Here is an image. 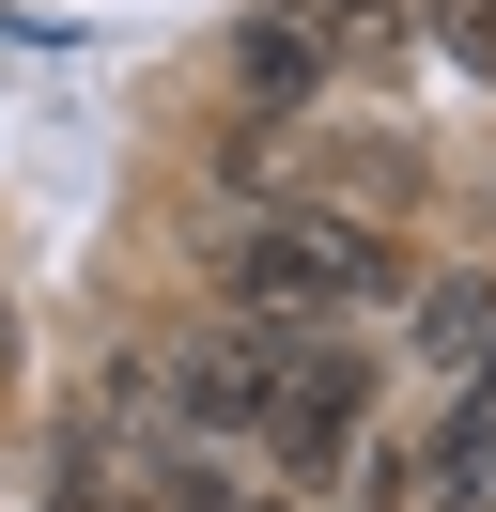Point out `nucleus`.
Returning a JSON list of instances; mask_svg holds the SVG:
<instances>
[{"label":"nucleus","mask_w":496,"mask_h":512,"mask_svg":"<svg viewBox=\"0 0 496 512\" xmlns=\"http://www.w3.org/2000/svg\"><path fill=\"white\" fill-rule=\"evenodd\" d=\"M217 295L264 326H326V311H372V295H403V249L372 218H341V202H295V218H248L217 233Z\"/></svg>","instance_id":"1"},{"label":"nucleus","mask_w":496,"mask_h":512,"mask_svg":"<svg viewBox=\"0 0 496 512\" xmlns=\"http://www.w3.org/2000/svg\"><path fill=\"white\" fill-rule=\"evenodd\" d=\"M357 419H372V357L295 342L279 388H264V419H248V450H264L279 481H357Z\"/></svg>","instance_id":"2"},{"label":"nucleus","mask_w":496,"mask_h":512,"mask_svg":"<svg viewBox=\"0 0 496 512\" xmlns=\"http://www.w3.org/2000/svg\"><path fill=\"white\" fill-rule=\"evenodd\" d=\"M279 357H295V326H202V342H186V373H171V404L202 419V435H248V419H264V388H279Z\"/></svg>","instance_id":"3"},{"label":"nucleus","mask_w":496,"mask_h":512,"mask_svg":"<svg viewBox=\"0 0 496 512\" xmlns=\"http://www.w3.org/2000/svg\"><path fill=\"white\" fill-rule=\"evenodd\" d=\"M326 78H341V63H326V32H310V0H264V16L233 32V94L264 109V125H295Z\"/></svg>","instance_id":"4"},{"label":"nucleus","mask_w":496,"mask_h":512,"mask_svg":"<svg viewBox=\"0 0 496 512\" xmlns=\"http://www.w3.org/2000/svg\"><path fill=\"white\" fill-rule=\"evenodd\" d=\"M419 481H434V512H496V373H465V388H450V419H434Z\"/></svg>","instance_id":"5"},{"label":"nucleus","mask_w":496,"mask_h":512,"mask_svg":"<svg viewBox=\"0 0 496 512\" xmlns=\"http://www.w3.org/2000/svg\"><path fill=\"white\" fill-rule=\"evenodd\" d=\"M403 342H419V357H450V373H481V342H496V280H419Z\"/></svg>","instance_id":"6"},{"label":"nucleus","mask_w":496,"mask_h":512,"mask_svg":"<svg viewBox=\"0 0 496 512\" xmlns=\"http://www.w3.org/2000/svg\"><path fill=\"white\" fill-rule=\"evenodd\" d=\"M310 32H326V63H403V32H419V0H310Z\"/></svg>","instance_id":"7"},{"label":"nucleus","mask_w":496,"mask_h":512,"mask_svg":"<svg viewBox=\"0 0 496 512\" xmlns=\"http://www.w3.org/2000/svg\"><path fill=\"white\" fill-rule=\"evenodd\" d=\"M419 16H434V47H450L465 78H496V0H419Z\"/></svg>","instance_id":"8"}]
</instances>
